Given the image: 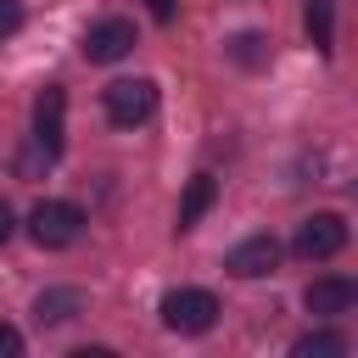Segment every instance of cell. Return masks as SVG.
<instances>
[{
  "label": "cell",
  "instance_id": "7",
  "mask_svg": "<svg viewBox=\"0 0 358 358\" xmlns=\"http://www.w3.org/2000/svg\"><path fill=\"white\" fill-rule=\"evenodd\" d=\"M274 263H280V241H274V235H246V241L224 257V268H229L235 280H263V274H274Z\"/></svg>",
  "mask_w": 358,
  "mask_h": 358
},
{
  "label": "cell",
  "instance_id": "17",
  "mask_svg": "<svg viewBox=\"0 0 358 358\" xmlns=\"http://www.w3.org/2000/svg\"><path fill=\"white\" fill-rule=\"evenodd\" d=\"M11 229H17V213H11V207H6V201H0V246H6V241H11Z\"/></svg>",
  "mask_w": 358,
  "mask_h": 358
},
{
  "label": "cell",
  "instance_id": "10",
  "mask_svg": "<svg viewBox=\"0 0 358 358\" xmlns=\"http://www.w3.org/2000/svg\"><path fill=\"white\" fill-rule=\"evenodd\" d=\"M73 313H84V291H78V285L39 291V302H34V319H39V324H67Z\"/></svg>",
  "mask_w": 358,
  "mask_h": 358
},
{
  "label": "cell",
  "instance_id": "9",
  "mask_svg": "<svg viewBox=\"0 0 358 358\" xmlns=\"http://www.w3.org/2000/svg\"><path fill=\"white\" fill-rule=\"evenodd\" d=\"M213 201H218V179H213V173H196V179L185 185V196H179V235H185V229H196V224H201V213H207Z\"/></svg>",
  "mask_w": 358,
  "mask_h": 358
},
{
  "label": "cell",
  "instance_id": "12",
  "mask_svg": "<svg viewBox=\"0 0 358 358\" xmlns=\"http://www.w3.org/2000/svg\"><path fill=\"white\" fill-rule=\"evenodd\" d=\"M291 352H296V358H341V352H347V336H336V330H308V336H296Z\"/></svg>",
  "mask_w": 358,
  "mask_h": 358
},
{
  "label": "cell",
  "instance_id": "11",
  "mask_svg": "<svg viewBox=\"0 0 358 358\" xmlns=\"http://www.w3.org/2000/svg\"><path fill=\"white\" fill-rule=\"evenodd\" d=\"M302 22H308L313 50H319V56H330V50H336V0H308Z\"/></svg>",
  "mask_w": 358,
  "mask_h": 358
},
{
  "label": "cell",
  "instance_id": "14",
  "mask_svg": "<svg viewBox=\"0 0 358 358\" xmlns=\"http://www.w3.org/2000/svg\"><path fill=\"white\" fill-rule=\"evenodd\" d=\"M22 28V0H0V39H11Z\"/></svg>",
  "mask_w": 358,
  "mask_h": 358
},
{
  "label": "cell",
  "instance_id": "1",
  "mask_svg": "<svg viewBox=\"0 0 358 358\" xmlns=\"http://www.w3.org/2000/svg\"><path fill=\"white\" fill-rule=\"evenodd\" d=\"M157 313H162V324H168L173 336H207V330L218 324V296L201 291V285H179V291L162 296Z\"/></svg>",
  "mask_w": 358,
  "mask_h": 358
},
{
  "label": "cell",
  "instance_id": "16",
  "mask_svg": "<svg viewBox=\"0 0 358 358\" xmlns=\"http://www.w3.org/2000/svg\"><path fill=\"white\" fill-rule=\"evenodd\" d=\"M145 11H151L157 22H173V11H179V0H145Z\"/></svg>",
  "mask_w": 358,
  "mask_h": 358
},
{
  "label": "cell",
  "instance_id": "5",
  "mask_svg": "<svg viewBox=\"0 0 358 358\" xmlns=\"http://www.w3.org/2000/svg\"><path fill=\"white\" fill-rule=\"evenodd\" d=\"M341 246H347V218H341V213H313V218H302V229H296V257L324 263V257H336Z\"/></svg>",
  "mask_w": 358,
  "mask_h": 358
},
{
  "label": "cell",
  "instance_id": "3",
  "mask_svg": "<svg viewBox=\"0 0 358 358\" xmlns=\"http://www.w3.org/2000/svg\"><path fill=\"white\" fill-rule=\"evenodd\" d=\"M106 117L117 123V129H140L151 112H157V101H162V90H157V78H117V84H106Z\"/></svg>",
  "mask_w": 358,
  "mask_h": 358
},
{
  "label": "cell",
  "instance_id": "4",
  "mask_svg": "<svg viewBox=\"0 0 358 358\" xmlns=\"http://www.w3.org/2000/svg\"><path fill=\"white\" fill-rule=\"evenodd\" d=\"M34 140H39L45 162L62 157V140H67V90L62 84H45L34 95Z\"/></svg>",
  "mask_w": 358,
  "mask_h": 358
},
{
  "label": "cell",
  "instance_id": "8",
  "mask_svg": "<svg viewBox=\"0 0 358 358\" xmlns=\"http://www.w3.org/2000/svg\"><path fill=\"white\" fill-rule=\"evenodd\" d=\"M302 302H308L313 319H336V313H347V308L358 302V285H352L347 274H324V280H313V285L302 291Z\"/></svg>",
  "mask_w": 358,
  "mask_h": 358
},
{
  "label": "cell",
  "instance_id": "13",
  "mask_svg": "<svg viewBox=\"0 0 358 358\" xmlns=\"http://www.w3.org/2000/svg\"><path fill=\"white\" fill-rule=\"evenodd\" d=\"M229 56H235L241 67H263V62H268V39H263V34H235V39H229Z\"/></svg>",
  "mask_w": 358,
  "mask_h": 358
},
{
  "label": "cell",
  "instance_id": "2",
  "mask_svg": "<svg viewBox=\"0 0 358 358\" xmlns=\"http://www.w3.org/2000/svg\"><path fill=\"white\" fill-rule=\"evenodd\" d=\"M28 235H34V246L62 252V246H73L84 235V207L78 201H39L28 213Z\"/></svg>",
  "mask_w": 358,
  "mask_h": 358
},
{
  "label": "cell",
  "instance_id": "15",
  "mask_svg": "<svg viewBox=\"0 0 358 358\" xmlns=\"http://www.w3.org/2000/svg\"><path fill=\"white\" fill-rule=\"evenodd\" d=\"M0 358H22V330L0 319Z\"/></svg>",
  "mask_w": 358,
  "mask_h": 358
},
{
  "label": "cell",
  "instance_id": "6",
  "mask_svg": "<svg viewBox=\"0 0 358 358\" xmlns=\"http://www.w3.org/2000/svg\"><path fill=\"white\" fill-rule=\"evenodd\" d=\"M134 45L140 39H134V22L129 17H101V22L84 28V62H123Z\"/></svg>",
  "mask_w": 358,
  "mask_h": 358
}]
</instances>
